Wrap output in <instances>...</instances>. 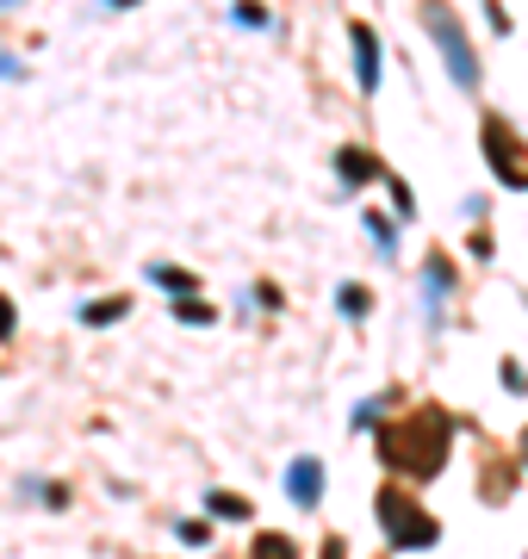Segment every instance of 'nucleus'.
<instances>
[{"label":"nucleus","mask_w":528,"mask_h":559,"mask_svg":"<svg viewBox=\"0 0 528 559\" xmlns=\"http://www.w3.org/2000/svg\"><path fill=\"white\" fill-rule=\"evenodd\" d=\"M149 280H156V286H168V293H175V299H187V293H193V286H200V280L187 274V267H149Z\"/></svg>","instance_id":"nucleus-9"},{"label":"nucleus","mask_w":528,"mask_h":559,"mask_svg":"<svg viewBox=\"0 0 528 559\" xmlns=\"http://www.w3.org/2000/svg\"><path fill=\"white\" fill-rule=\"evenodd\" d=\"M523 454H528V441H523Z\"/></svg>","instance_id":"nucleus-20"},{"label":"nucleus","mask_w":528,"mask_h":559,"mask_svg":"<svg viewBox=\"0 0 528 559\" xmlns=\"http://www.w3.org/2000/svg\"><path fill=\"white\" fill-rule=\"evenodd\" d=\"M112 7H131V0H112Z\"/></svg>","instance_id":"nucleus-19"},{"label":"nucleus","mask_w":528,"mask_h":559,"mask_svg":"<svg viewBox=\"0 0 528 559\" xmlns=\"http://www.w3.org/2000/svg\"><path fill=\"white\" fill-rule=\"evenodd\" d=\"M336 175H343V187H367V180H380V162L367 150H336Z\"/></svg>","instance_id":"nucleus-7"},{"label":"nucleus","mask_w":528,"mask_h":559,"mask_svg":"<svg viewBox=\"0 0 528 559\" xmlns=\"http://www.w3.org/2000/svg\"><path fill=\"white\" fill-rule=\"evenodd\" d=\"M124 311H131V299H100V305H87V311H82V323H94V330H100V323H119Z\"/></svg>","instance_id":"nucleus-11"},{"label":"nucleus","mask_w":528,"mask_h":559,"mask_svg":"<svg viewBox=\"0 0 528 559\" xmlns=\"http://www.w3.org/2000/svg\"><path fill=\"white\" fill-rule=\"evenodd\" d=\"M367 230H373V242H380V249H392V242H398V230H392L386 218H367Z\"/></svg>","instance_id":"nucleus-16"},{"label":"nucleus","mask_w":528,"mask_h":559,"mask_svg":"<svg viewBox=\"0 0 528 559\" xmlns=\"http://www.w3.org/2000/svg\"><path fill=\"white\" fill-rule=\"evenodd\" d=\"M212 516H224V522H249V498H237V491H212Z\"/></svg>","instance_id":"nucleus-10"},{"label":"nucleus","mask_w":528,"mask_h":559,"mask_svg":"<svg viewBox=\"0 0 528 559\" xmlns=\"http://www.w3.org/2000/svg\"><path fill=\"white\" fill-rule=\"evenodd\" d=\"M447 448H454V417L442 404H417L405 423H386L380 429V460H386L398 479H435L447 466Z\"/></svg>","instance_id":"nucleus-1"},{"label":"nucleus","mask_w":528,"mask_h":559,"mask_svg":"<svg viewBox=\"0 0 528 559\" xmlns=\"http://www.w3.org/2000/svg\"><path fill=\"white\" fill-rule=\"evenodd\" d=\"M237 20H243V25H267V7H255V0H237Z\"/></svg>","instance_id":"nucleus-15"},{"label":"nucleus","mask_w":528,"mask_h":559,"mask_svg":"<svg viewBox=\"0 0 528 559\" xmlns=\"http://www.w3.org/2000/svg\"><path fill=\"white\" fill-rule=\"evenodd\" d=\"M175 311H181L187 323H212V305H200V299H181Z\"/></svg>","instance_id":"nucleus-14"},{"label":"nucleus","mask_w":528,"mask_h":559,"mask_svg":"<svg viewBox=\"0 0 528 559\" xmlns=\"http://www.w3.org/2000/svg\"><path fill=\"white\" fill-rule=\"evenodd\" d=\"M504 385H509V392H528V380H523V367H516V360H504Z\"/></svg>","instance_id":"nucleus-18"},{"label":"nucleus","mask_w":528,"mask_h":559,"mask_svg":"<svg viewBox=\"0 0 528 559\" xmlns=\"http://www.w3.org/2000/svg\"><path fill=\"white\" fill-rule=\"evenodd\" d=\"M423 20H429V32H435V44H442V57H447V69H454V81H460V87H479V57H472V44H467V32H460V20L447 13L442 0H429Z\"/></svg>","instance_id":"nucleus-3"},{"label":"nucleus","mask_w":528,"mask_h":559,"mask_svg":"<svg viewBox=\"0 0 528 559\" xmlns=\"http://www.w3.org/2000/svg\"><path fill=\"white\" fill-rule=\"evenodd\" d=\"M249 559H299V547H292V535L262 528V535H255V547H249Z\"/></svg>","instance_id":"nucleus-8"},{"label":"nucleus","mask_w":528,"mask_h":559,"mask_svg":"<svg viewBox=\"0 0 528 559\" xmlns=\"http://www.w3.org/2000/svg\"><path fill=\"white\" fill-rule=\"evenodd\" d=\"M367 305H373V299H367L361 286H348V293H343V311H348V318H367Z\"/></svg>","instance_id":"nucleus-12"},{"label":"nucleus","mask_w":528,"mask_h":559,"mask_svg":"<svg viewBox=\"0 0 528 559\" xmlns=\"http://www.w3.org/2000/svg\"><path fill=\"white\" fill-rule=\"evenodd\" d=\"M181 540H187V547H205V540H212V528H205V522H181Z\"/></svg>","instance_id":"nucleus-17"},{"label":"nucleus","mask_w":528,"mask_h":559,"mask_svg":"<svg viewBox=\"0 0 528 559\" xmlns=\"http://www.w3.org/2000/svg\"><path fill=\"white\" fill-rule=\"evenodd\" d=\"M286 491H292V503L299 510H317V498H324V460H292L286 466Z\"/></svg>","instance_id":"nucleus-5"},{"label":"nucleus","mask_w":528,"mask_h":559,"mask_svg":"<svg viewBox=\"0 0 528 559\" xmlns=\"http://www.w3.org/2000/svg\"><path fill=\"white\" fill-rule=\"evenodd\" d=\"M13 330H20V311H13V299H7V293H0V342L13 336Z\"/></svg>","instance_id":"nucleus-13"},{"label":"nucleus","mask_w":528,"mask_h":559,"mask_svg":"<svg viewBox=\"0 0 528 559\" xmlns=\"http://www.w3.org/2000/svg\"><path fill=\"white\" fill-rule=\"evenodd\" d=\"M348 38H355V87L373 94L380 87V38H373V25H348Z\"/></svg>","instance_id":"nucleus-6"},{"label":"nucleus","mask_w":528,"mask_h":559,"mask_svg":"<svg viewBox=\"0 0 528 559\" xmlns=\"http://www.w3.org/2000/svg\"><path fill=\"white\" fill-rule=\"evenodd\" d=\"M479 131H485L479 143H485V162H491V175L504 180V187H523V193H528V143L516 138V131H509L504 119H485Z\"/></svg>","instance_id":"nucleus-4"},{"label":"nucleus","mask_w":528,"mask_h":559,"mask_svg":"<svg viewBox=\"0 0 528 559\" xmlns=\"http://www.w3.org/2000/svg\"><path fill=\"white\" fill-rule=\"evenodd\" d=\"M380 522H386L392 547H435V540H442V522L429 516L405 485H386V491H380Z\"/></svg>","instance_id":"nucleus-2"}]
</instances>
